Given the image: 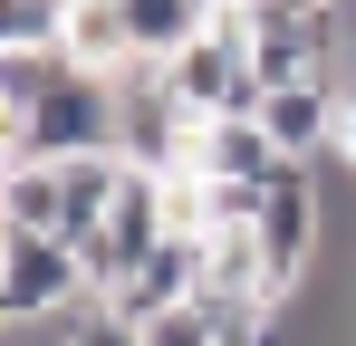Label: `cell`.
<instances>
[{"instance_id":"cell-8","label":"cell","mask_w":356,"mask_h":346,"mask_svg":"<svg viewBox=\"0 0 356 346\" xmlns=\"http://www.w3.org/2000/svg\"><path fill=\"white\" fill-rule=\"evenodd\" d=\"M125 19H135V49L145 58H174L183 39H202L212 0H125Z\"/></svg>"},{"instance_id":"cell-16","label":"cell","mask_w":356,"mask_h":346,"mask_svg":"<svg viewBox=\"0 0 356 346\" xmlns=\"http://www.w3.org/2000/svg\"><path fill=\"white\" fill-rule=\"evenodd\" d=\"M347 77H356V58H347Z\"/></svg>"},{"instance_id":"cell-2","label":"cell","mask_w":356,"mask_h":346,"mask_svg":"<svg viewBox=\"0 0 356 346\" xmlns=\"http://www.w3.org/2000/svg\"><path fill=\"white\" fill-rule=\"evenodd\" d=\"M106 87H116V154L135 173H183L193 164V115H183L164 58H135V67H116Z\"/></svg>"},{"instance_id":"cell-13","label":"cell","mask_w":356,"mask_h":346,"mask_svg":"<svg viewBox=\"0 0 356 346\" xmlns=\"http://www.w3.org/2000/svg\"><path fill=\"white\" fill-rule=\"evenodd\" d=\"M145 346H222V337H212V318H202V308H174V318H154V327H145Z\"/></svg>"},{"instance_id":"cell-3","label":"cell","mask_w":356,"mask_h":346,"mask_svg":"<svg viewBox=\"0 0 356 346\" xmlns=\"http://www.w3.org/2000/svg\"><path fill=\"white\" fill-rule=\"evenodd\" d=\"M67 154H116V87L87 77V67H67L19 115V164H67Z\"/></svg>"},{"instance_id":"cell-7","label":"cell","mask_w":356,"mask_h":346,"mask_svg":"<svg viewBox=\"0 0 356 346\" xmlns=\"http://www.w3.org/2000/svg\"><path fill=\"white\" fill-rule=\"evenodd\" d=\"M58 49L67 67H87V77H116V67H135V19H125V0H77L67 10V29H58Z\"/></svg>"},{"instance_id":"cell-4","label":"cell","mask_w":356,"mask_h":346,"mask_svg":"<svg viewBox=\"0 0 356 346\" xmlns=\"http://www.w3.org/2000/svg\"><path fill=\"white\" fill-rule=\"evenodd\" d=\"M318 240H327L318 183H308V164H289L280 183H270V202H260V288H270V308L298 298V279L318 270Z\"/></svg>"},{"instance_id":"cell-17","label":"cell","mask_w":356,"mask_h":346,"mask_svg":"<svg viewBox=\"0 0 356 346\" xmlns=\"http://www.w3.org/2000/svg\"><path fill=\"white\" fill-rule=\"evenodd\" d=\"M347 19H356V0H347Z\"/></svg>"},{"instance_id":"cell-9","label":"cell","mask_w":356,"mask_h":346,"mask_svg":"<svg viewBox=\"0 0 356 346\" xmlns=\"http://www.w3.org/2000/svg\"><path fill=\"white\" fill-rule=\"evenodd\" d=\"M58 164H10V183H0V222L10 231H58Z\"/></svg>"},{"instance_id":"cell-12","label":"cell","mask_w":356,"mask_h":346,"mask_svg":"<svg viewBox=\"0 0 356 346\" xmlns=\"http://www.w3.org/2000/svg\"><path fill=\"white\" fill-rule=\"evenodd\" d=\"M67 346H145V327H135V318H116V308L97 298L87 318H67Z\"/></svg>"},{"instance_id":"cell-18","label":"cell","mask_w":356,"mask_h":346,"mask_svg":"<svg viewBox=\"0 0 356 346\" xmlns=\"http://www.w3.org/2000/svg\"><path fill=\"white\" fill-rule=\"evenodd\" d=\"M0 231H10V222H0Z\"/></svg>"},{"instance_id":"cell-15","label":"cell","mask_w":356,"mask_h":346,"mask_svg":"<svg viewBox=\"0 0 356 346\" xmlns=\"http://www.w3.org/2000/svg\"><path fill=\"white\" fill-rule=\"evenodd\" d=\"M0 346H19V337H10V327H0Z\"/></svg>"},{"instance_id":"cell-10","label":"cell","mask_w":356,"mask_h":346,"mask_svg":"<svg viewBox=\"0 0 356 346\" xmlns=\"http://www.w3.org/2000/svg\"><path fill=\"white\" fill-rule=\"evenodd\" d=\"M58 77H67V49H0V106L29 115Z\"/></svg>"},{"instance_id":"cell-5","label":"cell","mask_w":356,"mask_h":346,"mask_svg":"<svg viewBox=\"0 0 356 346\" xmlns=\"http://www.w3.org/2000/svg\"><path fill=\"white\" fill-rule=\"evenodd\" d=\"M298 154H280L270 135H260V115H202L193 125V173H212V183H280Z\"/></svg>"},{"instance_id":"cell-11","label":"cell","mask_w":356,"mask_h":346,"mask_svg":"<svg viewBox=\"0 0 356 346\" xmlns=\"http://www.w3.org/2000/svg\"><path fill=\"white\" fill-rule=\"evenodd\" d=\"M77 0H0V49H58Z\"/></svg>"},{"instance_id":"cell-1","label":"cell","mask_w":356,"mask_h":346,"mask_svg":"<svg viewBox=\"0 0 356 346\" xmlns=\"http://www.w3.org/2000/svg\"><path fill=\"white\" fill-rule=\"evenodd\" d=\"M164 77H174V97H183L193 125H202V115H260V67H250L241 10H212L202 39H183V49L164 58Z\"/></svg>"},{"instance_id":"cell-14","label":"cell","mask_w":356,"mask_h":346,"mask_svg":"<svg viewBox=\"0 0 356 346\" xmlns=\"http://www.w3.org/2000/svg\"><path fill=\"white\" fill-rule=\"evenodd\" d=\"M337 164H356V77H337V145H327Z\"/></svg>"},{"instance_id":"cell-6","label":"cell","mask_w":356,"mask_h":346,"mask_svg":"<svg viewBox=\"0 0 356 346\" xmlns=\"http://www.w3.org/2000/svg\"><path fill=\"white\" fill-rule=\"evenodd\" d=\"M193 288H202V231H174L135 279L106 298L116 318H135V327H154V318H174V308H193Z\"/></svg>"}]
</instances>
